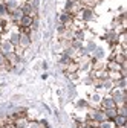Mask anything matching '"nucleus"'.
I'll use <instances>...</instances> for the list:
<instances>
[{
    "label": "nucleus",
    "mask_w": 127,
    "mask_h": 128,
    "mask_svg": "<svg viewBox=\"0 0 127 128\" xmlns=\"http://www.w3.org/2000/svg\"><path fill=\"white\" fill-rule=\"evenodd\" d=\"M110 98H112L113 101H115V104L116 105H122V104H125V101H127V92H125V88H118V87H113L112 90H110Z\"/></svg>",
    "instance_id": "f257e3e1"
},
{
    "label": "nucleus",
    "mask_w": 127,
    "mask_h": 128,
    "mask_svg": "<svg viewBox=\"0 0 127 128\" xmlns=\"http://www.w3.org/2000/svg\"><path fill=\"white\" fill-rule=\"evenodd\" d=\"M107 43H109V46L110 47H112V49H113V47L115 46H118V32L115 30V29H112V30H109L107 32V34L103 37Z\"/></svg>",
    "instance_id": "f03ea898"
},
{
    "label": "nucleus",
    "mask_w": 127,
    "mask_h": 128,
    "mask_svg": "<svg viewBox=\"0 0 127 128\" xmlns=\"http://www.w3.org/2000/svg\"><path fill=\"white\" fill-rule=\"evenodd\" d=\"M80 17H81L83 22L89 23V22H92V20L95 18V12H93L92 8H83V9L80 11Z\"/></svg>",
    "instance_id": "7ed1b4c3"
},
{
    "label": "nucleus",
    "mask_w": 127,
    "mask_h": 128,
    "mask_svg": "<svg viewBox=\"0 0 127 128\" xmlns=\"http://www.w3.org/2000/svg\"><path fill=\"white\" fill-rule=\"evenodd\" d=\"M31 43H32V40H31V35H28V34H20V40H19V46H17V47H20V49L26 50L28 47L31 46Z\"/></svg>",
    "instance_id": "20e7f679"
},
{
    "label": "nucleus",
    "mask_w": 127,
    "mask_h": 128,
    "mask_svg": "<svg viewBox=\"0 0 127 128\" xmlns=\"http://www.w3.org/2000/svg\"><path fill=\"white\" fill-rule=\"evenodd\" d=\"M113 107H116V104H115V101L110 98V96H104V98H101V101H100V108L101 110L113 108Z\"/></svg>",
    "instance_id": "39448f33"
},
{
    "label": "nucleus",
    "mask_w": 127,
    "mask_h": 128,
    "mask_svg": "<svg viewBox=\"0 0 127 128\" xmlns=\"http://www.w3.org/2000/svg\"><path fill=\"white\" fill-rule=\"evenodd\" d=\"M23 2H25V0H5V5H6V8H8V12L11 14L14 9L20 8Z\"/></svg>",
    "instance_id": "423d86ee"
},
{
    "label": "nucleus",
    "mask_w": 127,
    "mask_h": 128,
    "mask_svg": "<svg viewBox=\"0 0 127 128\" xmlns=\"http://www.w3.org/2000/svg\"><path fill=\"white\" fill-rule=\"evenodd\" d=\"M0 52L3 55H6L9 52H14V46L9 43V40H2L0 41Z\"/></svg>",
    "instance_id": "0eeeda50"
},
{
    "label": "nucleus",
    "mask_w": 127,
    "mask_h": 128,
    "mask_svg": "<svg viewBox=\"0 0 127 128\" xmlns=\"http://www.w3.org/2000/svg\"><path fill=\"white\" fill-rule=\"evenodd\" d=\"M115 128H121V126H125L127 124V116H121V114H116L113 119H112Z\"/></svg>",
    "instance_id": "6e6552de"
},
{
    "label": "nucleus",
    "mask_w": 127,
    "mask_h": 128,
    "mask_svg": "<svg viewBox=\"0 0 127 128\" xmlns=\"http://www.w3.org/2000/svg\"><path fill=\"white\" fill-rule=\"evenodd\" d=\"M19 40H20V32H11L9 34V43L14 46V49L19 46Z\"/></svg>",
    "instance_id": "1a4fd4ad"
},
{
    "label": "nucleus",
    "mask_w": 127,
    "mask_h": 128,
    "mask_svg": "<svg viewBox=\"0 0 127 128\" xmlns=\"http://www.w3.org/2000/svg\"><path fill=\"white\" fill-rule=\"evenodd\" d=\"M104 114H106V119H107V120H112V119H113V118L118 114V111H116V107L104 110Z\"/></svg>",
    "instance_id": "9d476101"
},
{
    "label": "nucleus",
    "mask_w": 127,
    "mask_h": 128,
    "mask_svg": "<svg viewBox=\"0 0 127 128\" xmlns=\"http://www.w3.org/2000/svg\"><path fill=\"white\" fill-rule=\"evenodd\" d=\"M101 87L104 90H112L113 88V81H112V79H109V78H106V79L101 81Z\"/></svg>",
    "instance_id": "9b49d317"
},
{
    "label": "nucleus",
    "mask_w": 127,
    "mask_h": 128,
    "mask_svg": "<svg viewBox=\"0 0 127 128\" xmlns=\"http://www.w3.org/2000/svg\"><path fill=\"white\" fill-rule=\"evenodd\" d=\"M92 54H93L92 58H95V60H103L104 58V50L101 49V47H98V46H97V49H95Z\"/></svg>",
    "instance_id": "f8f14e48"
},
{
    "label": "nucleus",
    "mask_w": 127,
    "mask_h": 128,
    "mask_svg": "<svg viewBox=\"0 0 127 128\" xmlns=\"http://www.w3.org/2000/svg\"><path fill=\"white\" fill-rule=\"evenodd\" d=\"M0 69H6V70H9V69H12L9 64L6 62V58H5V55L0 52Z\"/></svg>",
    "instance_id": "ddd939ff"
},
{
    "label": "nucleus",
    "mask_w": 127,
    "mask_h": 128,
    "mask_svg": "<svg viewBox=\"0 0 127 128\" xmlns=\"http://www.w3.org/2000/svg\"><path fill=\"white\" fill-rule=\"evenodd\" d=\"M95 49H97V44H95L93 41H87V44H86V47H84V50H86V54L89 55V54H92Z\"/></svg>",
    "instance_id": "4468645a"
},
{
    "label": "nucleus",
    "mask_w": 127,
    "mask_h": 128,
    "mask_svg": "<svg viewBox=\"0 0 127 128\" xmlns=\"http://www.w3.org/2000/svg\"><path fill=\"white\" fill-rule=\"evenodd\" d=\"M9 15V12H8V8H6V5H5V2H2L0 3V17H8Z\"/></svg>",
    "instance_id": "2eb2a0df"
},
{
    "label": "nucleus",
    "mask_w": 127,
    "mask_h": 128,
    "mask_svg": "<svg viewBox=\"0 0 127 128\" xmlns=\"http://www.w3.org/2000/svg\"><path fill=\"white\" fill-rule=\"evenodd\" d=\"M71 61H72V58H71V56H68V55H65V54H63V55H61V58H60V64H61L63 67H66Z\"/></svg>",
    "instance_id": "dca6fc26"
},
{
    "label": "nucleus",
    "mask_w": 127,
    "mask_h": 128,
    "mask_svg": "<svg viewBox=\"0 0 127 128\" xmlns=\"http://www.w3.org/2000/svg\"><path fill=\"white\" fill-rule=\"evenodd\" d=\"M116 111H118V114H121V116H127V107H125V104L116 105Z\"/></svg>",
    "instance_id": "f3484780"
},
{
    "label": "nucleus",
    "mask_w": 127,
    "mask_h": 128,
    "mask_svg": "<svg viewBox=\"0 0 127 128\" xmlns=\"http://www.w3.org/2000/svg\"><path fill=\"white\" fill-rule=\"evenodd\" d=\"M98 126H100V128H115V125H113L112 120H104V122L98 124Z\"/></svg>",
    "instance_id": "a211bd4d"
},
{
    "label": "nucleus",
    "mask_w": 127,
    "mask_h": 128,
    "mask_svg": "<svg viewBox=\"0 0 127 128\" xmlns=\"http://www.w3.org/2000/svg\"><path fill=\"white\" fill-rule=\"evenodd\" d=\"M77 108H80V110H83V108H89V102L84 101V99H80V101L77 102Z\"/></svg>",
    "instance_id": "6ab92c4d"
},
{
    "label": "nucleus",
    "mask_w": 127,
    "mask_h": 128,
    "mask_svg": "<svg viewBox=\"0 0 127 128\" xmlns=\"http://www.w3.org/2000/svg\"><path fill=\"white\" fill-rule=\"evenodd\" d=\"M26 128H41L40 126V120H29Z\"/></svg>",
    "instance_id": "aec40b11"
},
{
    "label": "nucleus",
    "mask_w": 127,
    "mask_h": 128,
    "mask_svg": "<svg viewBox=\"0 0 127 128\" xmlns=\"http://www.w3.org/2000/svg\"><path fill=\"white\" fill-rule=\"evenodd\" d=\"M101 98H103V96L101 94H98V93H93L92 94V102H95V104H100V101H101Z\"/></svg>",
    "instance_id": "412c9836"
},
{
    "label": "nucleus",
    "mask_w": 127,
    "mask_h": 128,
    "mask_svg": "<svg viewBox=\"0 0 127 128\" xmlns=\"http://www.w3.org/2000/svg\"><path fill=\"white\" fill-rule=\"evenodd\" d=\"M5 124H6V116L0 114V128H5Z\"/></svg>",
    "instance_id": "4be33fe9"
}]
</instances>
